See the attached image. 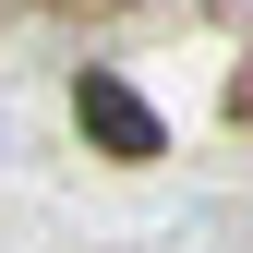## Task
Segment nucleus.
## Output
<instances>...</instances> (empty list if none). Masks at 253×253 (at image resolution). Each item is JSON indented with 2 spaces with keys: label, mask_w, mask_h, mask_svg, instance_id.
Segmentation results:
<instances>
[{
  "label": "nucleus",
  "mask_w": 253,
  "mask_h": 253,
  "mask_svg": "<svg viewBox=\"0 0 253 253\" xmlns=\"http://www.w3.org/2000/svg\"><path fill=\"white\" fill-rule=\"evenodd\" d=\"M73 121H84L109 157H157V145H169V133H157V109H145L121 73H84V84H73Z\"/></svg>",
  "instance_id": "nucleus-1"
}]
</instances>
